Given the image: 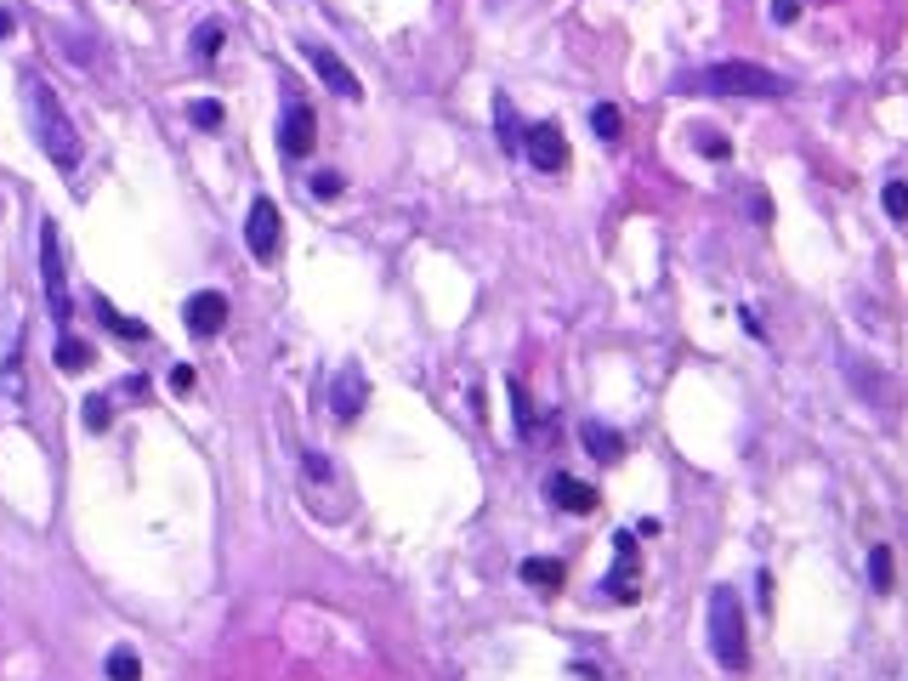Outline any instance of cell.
Wrapping results in <instances>:
<instances>
[{
  "instance_id": "obj_18",
  "label": "cell",
  "mask_w": 908,
  "mask_h": 681,
  "mask_svg": "<svg viewBox=\"0 0 908 681\" xmlns=\"http://www.w3.org/2000/svg\"><path fill=\"white\" fill-rule=\"evenodd\" d=\"M591 131H596L602 142H613L619 131H625V120H619V108H613V103H596V108H591Z\"/></svg>"
},
{
  "instance_id": "obj_13",
  "label": "cell",
  "mask_w": 908,
  "mask_h": 681,
  "mask_svg": "<svg viewBox=\"0 0 908 681\" xmlns=\"http://www.w3.org/2000/svg\"><path fill=\"white\" fill-rule=\"evenodd\" d=\"M585 454H591V460H602V466H613V460H625V443H619V432H613V426H585Z\"/></svg>"
},
{
  "instance_id": "obj_6",
  "label": "cell",
  "mask_w": 908,
  "mask_h": 681,
  "mask_svg": "<svg viewBox=\"0 0 908 681\" xmlns=\"http://www.w3.org/2000/svg\"><path fill=\"white\" fill-rule=\"evenodd\" d=\"M523 154H528V165L545 171V176L568 171V137H562L557 125H534V131H523Z\"/></svg>"
},
{
  "instance_id": "obj_27",
  "label": "cell",
  "mask_w": 908,
  "mask_h": 681,
  "mask_svg": "<svg viewBox=\"0 0 908 681\" xmlns=\"http://www.w3.org/2000/svg\"><path fill=\"white\" fill-rule=\"evenodd\" d=\"M193 386H199V375H193V364H176V369H171V392H176V398H188Z\"/></svg>"
},
{
  "instance_id": "obj_15",
  "label": "cell",
  "mask_w": 908,
  "mask_h": 681,
  "mask_svg": "<svg viewBox=\"0 0 908 681\" xmlns=\"http://www.w3.org/2000/svg\"><path fill=\"white\" fill-rule=\"evenodd\" d=\"M97 318H103V324H108L114 335H125V341H148V324H137V318H120L103 296H97Z\"/></svg>"
},
{
  "instance_id": "obj_30",
  "label": "cell",
  "mask_w": 908,
  "mask_h": 681,
  "mask_svg": "<svg viewBox=\"0 0 908 681\" xmlns=\"http://www.w3.org/2000/svg\"><path fill=\"white\" fill-rule=\"evenodd\" d=\"M18 35V18H12V12H0V40H12Z\"/></svg>"
},
{
  "instance_id": "obj_16",
  "label": "cell",
  "mask_w": 908,
  "mask_h": 681,
  "mask_svg": "<svg viewBox=\"0 0 908 681\" xmlns=\"http://www.w3.org/2000/svg\"><path fill=\"white\" fill-rule=\"evenodd\" d=\"M57 369H69V375L91 369V347L86 341H74V335H63V341H57Z\"/></svg>"
},
{
  "instance_id": "obj_8",
  "label": "cell",
  "mask_w": 908,
  "mask_h": 681,
  "mask_svg": "<svg viewBox=\"0 0 908 681\" xmlns=\"http://www.w3.org/2000/svg\"><path fill=\"white\" fill-rule=\"evenodd\" d=\"M301 52H307V63H313V69L324 74V86H330L335 97H341V103H358V97H364V86L352 80V69H347V63H341L335 52H330V46H313V40H307Z\"/></svg>"
},
{
  "instance_id": "obj_4",
  "label": "cell",
  "mask_w": 908,
  "mask_h": 681,
  "mask_svg": "<svg viewBox=\"0 0 908 681\" xmlns=\"http://www.w3.org/2000/svg\"><path fill=\"white\" fill-rule=\"evenodd\" d=\"M40 284H46V307L52 318L69 330V279H63V239H57V222H40Z\"/></svg>"
},
{
  "instance_id": "obj_2",
  "label": "cell",
  "mask_w": 908,
  "mask_h": 681,
  "mask_svg": "<svg viewBox=\"0 0 908 681\" xmlns=\"http://www.w3.org/2000/svg\"><path fill=\"white\" fill-rule=\"evenodd\" d=\"M716 91V97H789L784 74L761 69V63H710L693 80H681V91Z\"/></svg>"
},
{
  "instance_id": "obj_3",
  "label": "cell",
  "mask_w": 908,
  "mask_h": 681,
  "mask_svg": "<svg viewBox=\"0 0 908 681\" xmlns=\"http://www.w3.org/2000/svg\"><path fill=\"white\" fill-rule=\"evenodd\" d=\"M710 653L721 670H744V608H738L733 585L710 591Z\"/></svg>"
},
{
  "instance_id": "obj_12",
  "label": "cell",
  "mask_w": 908,
  "mask_h": 681,
  "mask_svg": "<svg viewBox=\"0 0 908 681\" xmlns=\"http://www.w3.org/2000/svg\"><path fill=\"white\" fill-rule=\"evenodd\" d=\"M364 398H369L364 375H358V369H341V375H335V386H330V409L341 420H358V415H364Z\"/></svg>"
},
{
  "instance_id": "obj_5",
  "label": "cell",
  "mask_w": 908,
  "mask_h": 681,
  "mask_svg": "<svg viewBox=\"0 0 908 681\" xmlns=\"http://www.w3.org/2000/svg\"><path fill=\"white\" fill-rule=\"evenodd\" d=\"M245 245H250V256H256L262 267L279 262V250H284V216H279V205H273L267 193L250 205V216H245Z\"/></svg>"
},
{
  "instance_id": "obj_20",
  "label": "cell",
  "mask_w": 908,
  "mask_h": 681,
  "mask_svg": "<svg viewBox=\"0 0 908 681\" xmlns=\"http://www.w3.org/2000/svg\"><path fill=\"white\" fill-rule=\"evenodd\" d=\"M494 131H500V142H506V148H523V131H517V114H511L506 97L494 103Z\"/></svg>"
},
{
  "instance_id": "obj_11",
  "label": "cell",
  "mask_w": 908,
  "mask_h": 681,
  "mask_svg": "<svg viewBox=\"0 0 908 681\" xmlns=\"http://www.w3.org/2000/svg\"><path fill=\"white\" fill-rule=\"evenodd\" d=\"M545 494H551V506H557V511H574V517L596 511V489H591V483H579V477H568V472L551 477V483H545Z\"/></svg>"
},
{
  "instance_id": "obj_10",
  "label": "cell",
  "mask_w": 908,
  "mask_h": 681,
  "mask_svg": "<svg viewBox=\"0 0 908 681\" xmlns=\"http://www.w3.org/2000/svg\"><path fill=\"white\" fill-rule=\"evenodd\" d=\"M613 551H619V562H613L608 591L619 596V602H630V596L642 591V568H636V528H625V534L613 540Z\"/></svg>"
},
{
  "instance_id": "obj_22",
  "label": "cell",
  "mask_w": 908,
  "mask_h": 681,
  "mask_svg": "<svg viewBox=\"0 0 908 681\" xmlns=\"http://www.w3.org/2000/svg\"><path fill=\"white\" fill-rule=\"evenodd\" d=\"M222 40H227V23L222 18L199 23V57H216V52H222Z\"/></svg>"
},
{
  "instance_id": "obj_14",
  "label": "cell",
  "mask_w": 908,
  "mask_h": 681,
  "mask_svg": "<svg viewBox=\"0 0 908 681\" xmlns=\"http://www.w3.org/2000/svg\"><path fill=\"white\" fill-rule=\"evenodd\" d=\"M523 579L534 585V591H551V596H557V591H562V579H568V568H562L557 557H528V562H523Z\"/></svg>"
},
{
  "instance_id": "obj_28",
  "label": "cell",
  "mask_w": 908,
  "mask_h": 681,
  "mask_svg": "<svg viewBox=\"0 0 908 681\" xmlns=\"http://www.w3.org/2000/svg\"><path fill=\"white\" fill-rule=\"evenodd\" d=\"M767 12H772V23H795L801 18V0H772Z\"/></svg>"
},
{
  "instance_id": "obj_1",
  "label": "cell",
  "mask_w": 908,
  "mask_h": 681,
  "mask_svg": "<svg viewBox=\"0 0 908 681\" xmlns=\"http://www.w3.org/2000/svg\"><path fill=\"white\" fill-rule=\"evenodd\" d=\"M23 108H29L40 154L52 159L57 171H74V165H80V131H74L69 114H63V97H57L40 74H23Z\"/></svg>"
},
{
  "instance_id": "obj_23",
  "label": "cell",
  "mask_w": 908,
  "mask_h": 681,
  "mask_svg": "<svg viewBox=\"0 0 908 681\" xmlns=\"http://www.w3.org/2000/svg\"><path fill=\"white\" fill-rule=\"evenodd\" d=\"M80 420H86L91 432H108V420H114V403H108V398H86V409H80Z\"/></svg>"
},
{
  "instance_id": "obj_7",
  "label": "cell",
  "mask_w": 908,
  "mask_h": 681,
  "mask_svg": "<svg viewBox=\"0 0 908 681\" xmlns=\"http://www.w3.org/2000/svg\"><path fill=\"white\" fill-rule=\"evenodd\" d=\"M313 142H318V114L307 103H290V114L279 120V154L307 159L313 154Z\"/></svg>"
},
{
  "instance_id": "obj_17",
  "label": "cell",
  "mask_w": 908,
  "mask_h": 681,
  "mask_svg": "<svg viewBox=\"0 0 908 681\" xmlns=\"http://www.w3.org/2000/svg\"><path fill=\"white\" fill-rule=\"evenodd\" d=\"M188 120L199 125V131H222V103H216V97H199V103H188Z\"/></svg>"
},
{
  "instance_id": "obj_29",
  "label": "cell",
  "mask_w": 908,
  "mask_h": 681,
  "mask_svg": "<svg viewBox=\"0 0 908 681\" xmlns=\"http://www.w3.org/2000/svg\"><path fill=\"white\" fill-rule=\"evenodd\" d=\"M699 148H704L710 159H727V154H733V148H727L721 137H710V131H699Z\"/></svg>"
},
{
  "instance_id": "obj_25",
  "label": "cell",
  "mask_w": 908,
  "mask_h": 681,
  "mask_svg": "<svg viewBox=\"0 0 908 681\" xmlns=\"http://www.w3.org/2000/svg\"><path fill=\"white\" fill-rule=\"evenodd\" d=\"M880 199H886V216H891V222H908V188H903V182H886V193H880Z\"/></svg>"
},
{
  "instance_id": "obj_19",
  "label": "cell",
  "mask_w": 908,
  "mask_h": 681,
  "mask_svg": "<svg viewBox=\"0 0 908 681\" xmlns=\"http://www.w3.org/2000/svg\"><path fill=\"white\" fill-rule=\"evenodd\" d=\"M869 579H874V591H891V585H897V574H891V545H874L869 551Z\"/></svg>"
},
{
  "instance_id": "obj_21",
  "label": "cell",
  "mask_w": 908,
  "mask_h": 681,
  "mask_svg": "<svg viewBox=\"0 0 908 681\" xmlns=\"http://www.w3.org/2000/svg\"><path fill=\"white\" fill-rule=\"evenodd\" d=\"M108 676H114V681H137L142 676V659L131 653V647H114V653H108Z\"/></svg>"
},
{
  "instance_id": "obj_26",
  "label": "cell",
  "mask_w": 908,
  "mask_h": 681,
  "mask_svg": "<svg viewBox=\"0 0 908 681\" xmlns=\"http://www.w3.org/2000/svg\"><path fill=\"white\" fill-rule=\"evenodd\" d=\"M307 188H313V193H318V199H335V193L347 188V182H341V176H335V171H318V176H313V182H307Z\"/></svg>"
},
{
  "instance_id": "obj_9",
  "label": "cell",
  "mask_w": 908,
  "mask_h": 681,
  "mask_svg": "<svg viewBox=\"0 0 908 681\" xmlns=\"http://www.w3.org/2000/svg\"><path fill=\"white\" fill-rule=\"evenodd\" d=\"M182 318H188V330L193 335H222V324H227V296L222 290H199V296H188V307H182Z\"/></svg>"
},
{
  "instance_id": "obj_24",
  "label": "cell",
  "mask_w": 908,
  "mask_h": 681,
  "mask_svg": "<svg viewBox=\"0 0 908 681\" xmlns=\"http://www.w3.org/2000/svg\"><path fill=\"white\" fill-rule=\"evenodd\" d=\"M506 392H511V403H517V437H534V409H528V392L517 381H511Z\"/></svg>"
}]
</instances>
